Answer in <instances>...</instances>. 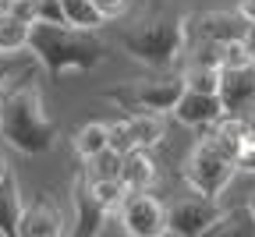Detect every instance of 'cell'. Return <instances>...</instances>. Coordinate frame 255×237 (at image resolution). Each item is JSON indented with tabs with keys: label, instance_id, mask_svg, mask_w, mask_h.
I'll list each match as a JSON object with an SVG mask.
<instances>
[{
	"label": "cell",
	"instance_id": "9",
	"mask_svg": "<svg viewBox=\"0 0 255 237\" xmlns=\"http://www.w3.org/2000/svg\"><path fill=\"white\" fill-rule=\"evenodd\" d=\"M245 18L238 11H202V14H184V46L191 43H223V39H241Z\"/></svg>",
	"mask_w": 255,
	"mask_h": 237
},
{
	"label": "cell",
	"instance_id": "25",
	"mask_svg": "<svg viewBox=\"0 0 255 237\" xmlns=\"http://www.w3.org/2000/svg\"><path fill=\"white\" fill-rule=\"evenodd\" d=\"M238 170H252L255 174V138H248L245 149L238 152Z\"/></svg>",
	"mask_w": 255,
	"mask_h": 237
},
{
	"label": "cell",
	"instance_id": "12",
	"mask_svg": "<svg viewBox=\"0 0 255 237\" xmlns=\"http://www.w3.org/2000/svg\"><path fill=\"white\" fill-rule=\"evenodd\" d=\"M174 120L184 124V127H206L213 124L223 107H220V96L216 92H199V89H181V96L174 99V107H170Z\"/></svg>",
	"mask_w": 255,
	"mask_h": 237
},
{
	"label": "cell",
	"instance_id": "5",
	"mask_svg": "<svg viewBox=\"0 0 255 237\" xmlns=\"http://www.w3.org/2000/svg\"><path fill=\"white\" fill-rule=\"evenodd\" d=\"M184 82L181 71H156L152 78H131V82H121L114 89H103L100 96L107 103H117L128 114H138V110H156V114H170L174 99L181 96Z\"/></svg>",
	"mask_w": 255,
	"mask_h": 237
},
{
	"label": "cell",
	"instance_id": "13",
	"mask_svg": "<svg viewBox=\"0 0 255 237\" xmlns=\"http://www.w3.org/2000/svg\"><path fill=\"white\" fill-rule=\"evenodd\" d=\"M18 234L21 237H60V234H68V227H64V216L53 206V198L39 195L32 206H21Z\"/></svg>",
	"mask_w": 255,
	"mask_h": 237
},
{
	"label": "cell",
	"instance_id": "6",
	"mask_svg": "<svg viewBox=\"0 0 255 237\" xmlns=\"http://www.w3.org/2000/svg\"><path fill=\"white\" fill-rule=\"evenodd\" d=\"M163 134H167L163 114L138 110V114H128V117L107 124V145L117 149V152H128V149H152V145L163 142Z\"/></svg>",
	"mask_w": 255,
	"mask_h": 237
},
{
	"label": "cell",
	"instance_id": "30",
	"mask_svg": "<svg viewBox=\"0 0 255 237\" xmlns=\"http://www.w3.org/2000/svg\"><path fill=\"white\" fill-rule=\"evenodd\" d=\"M252 75H255V64H252Z\"/></svg>",
	"mask_w": 255,
	"mask_h": 237
},
{
	"label": "cell",
	"instance_id": "8",
	"mask_svg": "<svg viewBox=\"0 0 255 237\" xmlns=\"http://www.w3.org/2000/svg\"><path fill=\"white\" fill-rule=\"evenodd\" d=\"M117 220L131 237H159L167 234V206L149 191H128L117 206Z\"/></svg>",
	"mask_w": 255,
	"mask_h": 237
},
{
	"label": "cell",
	"instance_id": "28",
	"mask_svg": "<svg viewBox=\"0 0 255 237\" xmlns=\"http://www.w3.org/2000/svg\"><path fill=\"white\" fill-rule=\"evenodd\" d=\"M7 174H11V163H7V159H4V156H0V181H4V177H7Z\"/></svg>",
	"mask_w": 255,
	"mask_h": 237
},
{
	"label": "cell",
	"instance_id": "27",
	"mask_svg": "<svg viewBox=\"0 0 255 237\" xmlns=\"http://www.w3.org/2000/svg\"><path fill=\"white\" fill-rule=\"evenodd\" d=\"M238 14L245 21H255V0H238Z\"/></svg>",
	"mask_w": 255,
	"mask_h": 237
},
{
	"label": "cell",
	"instance_id": "10",
	"mask_svg": "<svg viewBox=\"0 0 255 237\" xmlns=\"http://www.w3.org/2000/svg\"><path fill=\"white\" fill-rule=\"evenodd\" d=\"M216 96H220L223 114H231V117L252 114L255 110V75H252V64H245V67H220Z\"/></svg>",
	"mask_w": 255,
	"mask_h": 237
},
{
	"label": "cell",
	"instance_id": "1",
	"mask_svg": "<svg viewBox=\"0 0 255 237\" xmlns=\"http://www.w3.org/2000/svg\"><path fill=\"white\" fill-rule=\"evenodd\" d=\"M0 134L25 156H43L57 145V124L50 120L43 107V89L36 82V71L21 75L0 96Z\"/></svg>",
	"mask_w": 255,
	"mask_h": 237
},
{
	"label": "cell",
	"instance_id": "24",
	"mask_svg": "<svg viewBox=\"0 0 255 237\" xmlns=\"http://www.w3.org/2000/svg\"><path fill=\"white\" fill-rule=\"evenodd\" d=\"M92 7L100 11L103 21H114V18H121L128 11V0H92Z\"/></svg>",
	"mask_w": 255,
	"mask_h": 237
},
{
	"label": "cell",
	"instance_id": "19",
	"mask_svg": "<svg viewBox=\"0 0 255 237\" xmlns=\"http://www.w3.org/2000/svg\"><path fill=\"white\" fill-rule=\"evenodd\" d=\"M89 184H92L96 202H100L107 213H117L121 198L128 195V188H124V181H121V177H89Z\"/></svg>",
	"mask_w": 255,
	"mask_h": 237
},
{
	"label": "cell",
	"instance_id": "15",
	"mask_svg": "<svg viewBox=\"0 0 255 237\" xmlns=\"http://www.w3.org/2000/svg\"><path fill=\"white\" fill-rule=\"evenodd\" d=\"M21 188L14 181V174H7L0 181V234L14 237L18 234V216H21Z\"/></svg>",
	"mask_w": 255,
	"mask_h": 237
},
{
	"label": "cell",
	"instance_id": "3",
	"mask_svg": "<svg viewBox=\"0 0 255 237\" xmlns=\"http://www.w3.org/2000/svg\"><path fill=\"white\" fill-rule=\"evenodd\" d=\"M117 43L124 53H131L138 64L152 67V71H170L184 50V14L167 7L145 11L128 25H121Z\"/></svg>",
	"mask_w": 255,
	"mask_h": 237
},
{
	"label": "cell",
	"instance_id": "17",
	"mask_svg": "<svg viewBox=\"0 0 255 237\" xmlns=\"http://www.w3.org/2000/svg\"><path fill=\"white\" fill-rule=\"evenodd\" d=\"M75 152L82 156V159H89V156H96L100 149H107V124H100V120H89V124H82L78 131H75Z\"/></svg>",
	"mask_w": 255,
	"mask_h": 237
},
{
	"label": "cell",
	"instance_id": "14",
	"mask_svg": "<svg viewBox=\"0 0 255 237\" xmlns=\"http://www.w3.org/2000/svg\"><path fill=\"white\" fill-rule=\"evenodd\" d=\"M121 181L128 191H149V184L156 181V163L149 149H128L121 156Z\"/></svg>",
	"mask_w": 255,
	"mask_h": 237
},
{
	"label": "cell",
	"instance_id": "4",
	"mask_svg": "<svg viewBox=\"0 0 255 237\" xmlns=\"http://www.w3.org/2000/svg\"><path fill=\"white\" fill-rule=\"evenodd\" d=\"M234 174H238L234 156L223 149L209 131L202 134L195 145H191L188 159L181 163V177H184V184L195 191V195H213V198H220L223 191H227V184L234 181Z\"/></svg>",
	"mask_w": 255,
	"mask_h": 237
},
{
	"label": "cell",
	"instance_id": "18",
	"mask_svg": "<svg viewBox=\"0 0 255 237\" xmlns=\"http://www.w3.org/2000/svg\"><path fill=\"white\" fill-rule=\"evenodd\" d=\"M25 46H28V25L11 14H0V53H21Z\"/></svg>",
	"mask_w": 255,
	"mask_h": 237
},
{
	"label": "cell",
	"instance_id": "26",
	"mask_svg": "<svg viewBox=\"0 0 255 237\" xmlns=\"http://www.w3.org/2000/svg\"><path fill=\"white\" fill-rule=\"evenodd\" d=\"M241 46H245V53H248L252 64H255V21L245 25V32H241Z\"/></svg>",
	"mask_w": 255,
	"mask_h": 237
},
{
	"label": "cell",
	"instance_id": "29",
	"mask_svg": "<svg viewBox=\"0 0 255 237\" xmlns=\"http://www.w3.org/2000/svg\"><path fill=\"white\" fill-rule=\"evenodd\" d=\"M248 216H252V223H255V191L248 195Z\"/></svg>",
	"mask_w": 255,
	"mask_h": 237
},
{
	"label": "cell",
	"instance_id": "2",
	"mask_svg": "<svg viewBox=\"0 0 255 237\" xmlns=\"http://www.w3.org/2000/svg\"><path fill=\"white\" fill-rule=\"evenodd\" d=\"M50 78H60L64 71H92L107 60V43L96 36V28L78 25H50V21H32L28 25V46Z\"/></svg>",
	"mask_w": 255,
	"mask_h": 237
},
{
	"label": "cell",
	"instance_id": "16",
	"mask_svg": "<svg viewBox=\"0 0 255 237\" xmlns=\"http://www.w3.org/2000/svg\"><path fill=\"white\" fill-rule=\"evenodd\" d=\"M181 82L184 89H199V92H216L220 85V67L213 64H195V60H188L181 67Z\"/></svg>",
	"mask_w": 255,
	"mask_h": 237
},
{
	"label": "cell",
	"instance_id": "20",
	"mask_svg": "<svg viewBox=\"0 0 255 237\" xmlns=\"http://www.w3.org/2000/svg\"><path fill=\"white\" fill-rule=\"evenodd\" d=\"M60 7H64V21L68 25H78V28H100L103 25L100 11L92 7V0H60Z\"/></svg>",
	"mask_w": 255,
	"mask_h": 237
},
{
	"label": "cell",
	"instance_id": "23",
	"mask_svg": "<svg viewBox=\"0 0 255 237\" xmlns=\"http://www.w3.org/2000/svg\"><path fill=\"white\" fill-rule=\"evenodd\" d=\"M36 21L60 25V21H64V7H60V0H36Z\"/></svg>",
	"mask_w": 255,
	"mask_h": 237
},
{
	"label": "cell",
	"instance_id": "7",
	"mask_svg": "<svg viewBox=\"0 0 255 237\" xmlns=\"http://www.w3.org/2000/svg\"><path fill=\"white\" fill-rule=\"evenodd\" d=\"M227 209L220 206V198L213 195H191L184 202L167 209V234H177V237H199L206 230H213Z\"/></svg>",
	"mask_w": 255,
	"mask_h": 237
},
{
	"label": "cell",
	"instance_id": "21",
	"mask_svg": "<svg viewBox=\"0 0 255 237\" xmlns=\"http://www.w3.org/2000/svg\"><path fill=\"white\" fill-rule=\"evenodd\" d=\"M28 71H36V57L28 60V57H18V53H0V96L7 92L11 82H18Z\"/></svg>",
	"mask_w": 255,
	"mask_h": 237
},
{
	"label": "cell",
	"instance_id": "22",
	"mask_svg": "<svg viewBox=\"0 0 255 237\" xmlns=\"http://www.w3.org/2000/svg\"><path fill=\"white\" fill-rule=\"evenodd\" d=\"M121 156L124 152H117V149H100L96 156H89L85 159V174L89 177H121Z\"/></svg>",
	"mask_w": 255,
	"mask_h": 237
},
{
	"label": "cell",
	"instance_id": "11",
	"mask_svg": "<svg viewBox=\"0 0 255 237\" xmlns=\"http://www.w3.org/2000/svg\"><path fill=\"white\" fill-rule=\"evenodd\" d=\"M71 202H75V227H71V234H78V237L103 234L107 209L100 206V202H96L92 184H89V174H85V166L75 174V184H71Z\"/></svg>",
	"mask_w": 255,
	"mask_h": 237
}]
</instances>
